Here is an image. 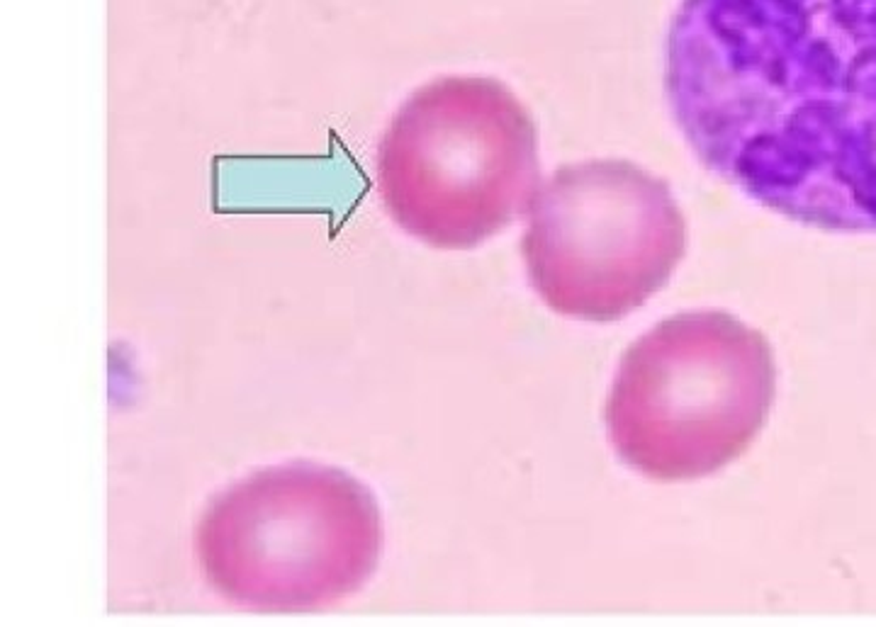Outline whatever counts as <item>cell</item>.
Instances as JSON below:
<instances>
[{
  "label": "cell",
  "instance_id": "cell-4",
  "mask_svg": "<svg viewBox=\"0 0 876 627\" xmlns=\"http://www.w3.org/2000/svg\"><path fill=\"white\" fill-rule=\"evenodd\" d=\"M776 392L767 339L725 311H684L640 336L607 402L611 447L638 475L689 482L738 460Z\"/></svg>",
  "mask_w": 876,
  "mask_h": 627
},
{
  "label": "cell",
  "instance_id": "cell-1",
  "mask_svg": "<svg viewBox=\"0 0 876 627\" xmlns=\"http://www.w3.org/2000/svg\"><path fill=\"white\" fill-rule=\"evenodd\" d=\"M665 88L721 181L806 226L876 231V0H680Z\"/></svg>",
  "mask_w": 876,
  "mask_h": 627
},
{
  "label": "cell",
  "instance_id": "cell-2",
  "mask_svg": "<svg viewBox=\"0 0 876 627\" xmlns=\"http://www.w3.org/2000/svg\"><path fill=\"white\" fill-rule=\"evenodd\" d=\"M541 175L538 127L492 76H438L406 95L375 153L385 212L421 244L478 248L529 212Z\"/></svg>",
  "mask_w": 876,
  "mask_h": 627
},
{
  "label": "cell",
  "instance_id": "cell-5",
  "mask_svg": "<svg viewBox=\"0 0 876 627\" xmlns=\"http://www.w3.org/2000/svg\"><path fill=\"white\" fill-rule=\"evenodd\" d=\"M687 251V222L667 181L618 159L555 168L522 236L541 302L580 321H616L665 287Z\"/></svg>",
  "mask_w": 876,
  "mask_h": 627
},
{
  "label": "cell",
  "instance_id": "cell-3",
  "mask_svg": "<svg viewBox=\"0 0 876 627\" xmlns=\"http://www.w3.org/2000/svg\"><path fill=\"white\" fill-rule=\"evenodd\" d=\"M383 511L368 484L322 462L259 469L212 498L195 552L212 591L263 613L319 611L375 574Z\"/></svg>",
  "mask_w": 876,
  "mask_h": 627
}]
</instances>
